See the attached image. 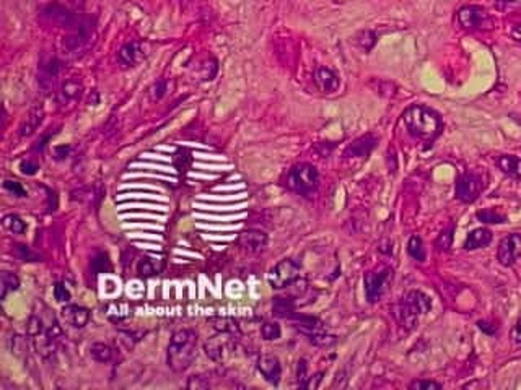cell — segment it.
Masks as SVG:
<instances>
[{"instance_id": "33", "label": "cell", "mask_w": 521, "mask_h": 390, "mask_svg": "<svg viewBox=\"0 0 521 390\" xmlns=\"http://www.w3.org/2000/svg\"><path fill=\"white\" fill-rule=\"evenodd\" d=\"M91 270L95 271V274H105V271H110L111 270V262H110V257L103 253L96 254L93 259H91Z\"/></svg>"}, {"instance_id": "44", "label": "cell", "mask_w": 521, "mask_h": 390, "mask_svg": "<svg viewBox=\"0 0 521 390\" xmlns=\"http://www.w3.org/2000/svg\"><path fill=\"white\" fill-rule=\"evenodd\" d=\"M500 8H521V0H492Z\"/></svg>"}, {"instance_id": "3", "label": "cell", "mask_w": 521, "mask_h": 390, "mask_svg": "<svg viewBox=\"0 0 521 390\" xmlns=\"http://www.w3.org/2000/svg\"><path fill=\"white\" fill-rule=\"evenodd\" d=\"M197 355V333L183 328L173 333L166 351V363L175 372H185L191 368Z\"/></svg>"}, {"instance_id": "1", "label": "cell", "mask_w": 521, "mask_h": 390, "mask_svg": "<svg viewBox=\"0 0 521 390\" xmlns=\"http://www.w3.org/2000/svg\"><path fill=\"white\" fill-rule=\"evenodd\" d=\"M28 337L32 338L34 351L44 359L53 358L58 348V343L62 338L64 332L60 328L55 316L48 309V306L41 304V309L34 312L28 321Z\"/></svg>"}, {"instance_id": "7", "label": "cell", "mask_w": 521, "mask_h": 390, "mask_svg": "<svg viewBox=\"0 0 521 390\" xmlns=\"http://www.w3.org/2000/svg\"><path fill=\"white\" fill-rule=\"evenodd\" d=\"M290 319H292L294 325L297 327L298 330L301 333H303V335L308 337L310 340L315 343V345L328 347V345H331V343L334 342L333 337L326 335L324 324L319 319H316V317L294 314L292 317H290Z\"/></svg>"}, {"instance_id": "48", "label": "cell", "mask_w": 521, "mask_h": 390, "mask_svg": "<svg viewBox=\"0 0 521 390\" xmlns=\"http://www.w3.org/2000/svg\"><path fill=\"white\" fill-rule=\"evenodd\" d=\"M69 153H70V147L55 148V158H58V160H64V158H67Z\"/></svg>"}, {"instance_id": "39", "label": "cell", "mask_w": 521, "mask_h": 390, "mask_svg": "<svg viewBox=\"0 0 521 390\" xmlns=\"http://www.w3.org/2000/svg\"><path fill=\"white\" fill-rule=\"evenodd\" d=\"M209 386H211V384H209V379L201 376V374H199V376L189 377V381L186 384L187 389H194V390H204V389H209Z\"/></svg>"}, {"instance_id": "6", "label": "cell", "mask_w": 521, "mask_h": 390, "mask_svg": "<svg viewBox=\"0 0 521 390\" xmlns=\"http://www.w3.org/2000/svg\"><path fill=\"white\" fill-rule=\"evenodd\" d=\"M456 18L459 27L468 29V32H485V29L494 28V20L477 5H466V7L459 8Z\"/></svg>"}, {"instance_id": "11", "label": "cell", "mask_w": 521, "mask_h": 390, "mask_svg": "<svg viewBox=\"0 0 521 390\" xmlns=\"http://www.w3.org/2000/svg\"><path fill=\"white\" fill-rule=\"evenodd\" d=\"M521 257V234H508L500 241L497 259L503 267L513 265Z\"/></svg>"}, {"instance_id": "28", "label": "cell", "mask_w": 521, "mask_h": 390, "mask_svg": "<svg viewBox=\"0 0 521 390\" xmlns=\"http://www.w3.org/2000/svg\"><path fill=\"white\" fill-rule=\"evenodd\" d=\"M407 253H409L411 257L417 262H423L427 257L426 249H423V244H422V239L418 238V236H412V238L409 239V243H407Z\"/></svg>"}, {"instance_id": "19", "label": "cell", "mask_w": 521, "mask_h": 390, "mask_svg": "<svg viewBox=\"0 0 521 390\" xmlns=\"http://www.w3.org/2000/svg\"><path fill=\"white\" fill-rule=\"evenodd\" d=\"M225 333H222V337H213L209 338L204 345V350H206V355L212 359V361H222L227 355L228 351V338L223 337Z\"/></svg>"}, {"instance_id": "20", "label": "cell", "mask_w": 521, "mask_h": 390, "mask_svg": "<svg viewBox=\"0 0 521 390\" xmlns=\"http://www.w3.org/2000/svg\"><path fill=\"white\" fill-rule=\"evenodd\" d=\"M81 91H84V86H81L79 80H75V79L67 80L65 83H62V86H60V90H59L60 105L62 106L74 105L75 101L80 100Z\"/></svg>"}, {"instance_id": "15", "label": "cell", "mask_w": 521, "mask_h": 390, "mask_svg": "<svg viewBox=\"0 0 521 390\" xmlns=\"http://www.w3.org/2000/svg\"><path fill=\"white\" fill-rule=\"evenodd\" d=\"M142 58H144V44L139 43V41L126 43L117 53V62H119L122 69L134 67Z\"/></svg>"}, {"instance_id": "4", "label": "cell", "mask_w": 521, "mask_h": 390, "mask_svg": "<svg viewBox=\"0 0 521 390\" xmlns=\"http://www.w3.org/2000/svg\"><path fill=\"white\" fill-rule=\"evenodd\" d=\"M432 307V301L426 292L422 291H409L402 297V301L397 306V321L406 330H412L416 328L418 317L427 314Z\"/></svg>"}, {"instance_id": "31", "label": "cell", "mask_w": 521, "mask_h": 390, "mask_svg": "<svg viewBox=\"0 0 521 390\" xmlns=\"http://www.w3.org/2000/svg\"><path fill=\"white\" fill-rule=\"evenodd\" d=\"M212 324H213V328L220 333L233 335V333L238 332L237 322H235L233 319H228V317H217V319H212Z\"/></svg>"}, {"instance_id": "42", "label": "cell", "mask_w": 521, "mask_h": 390, "mask_svg": "<svg viewBox=\"0 0 521 390\" xmlns=\"http://www.w3.org/2000/svg\"><path fill=\"white\" fill-rule=\"evenodd\" d=\"M54 297L59 302H69L70 301V292H69L67 288H65V285L60 283V281H58V283L54 285Z\"/></svg>"}, {"instance_id": "17", "label": "cell", "mask_w": 521, "mask_h": 390, "mask_svg": "<svg viewBox=\"0 0 521 390\" xmlns=\"http://www.w3.org/2000/svg\"><path fill=\"white\" fill-rule=\"evenodd\" d=\"M378 138L373 133H365L359 138H355L349 147L345 148V156L347 158H364L369 156L373 148L376 147Z\"/></svg>"}, {"instance_id": "47", "label": "cell", "mask_w": 521, "mask_h": 390, "mask_svg": "<svg viewBox=\"0 0 521 390\" xmlns=\"http://www.w3.org/2000/svg\"><path fill=\"white\" fill-rule=\"evenodd\" d=\"M323 376H324V372H318V374H315L313 377H310L308 389H316V387H318L319 382L323 381Z\"/></svg>"}, {"instance_id": "30", "label": "cell", "mask_w": 521, "mask_h": 390, "mask_svg": "<svg viewBox=\"0 0 521 390\" xmlns=\"http://www.w3.org/2000/svg\"><path fill=\"white\" fill-rule=\"evenodd\" d=\"M477 220L482 223H489V224H497V223H505L507 222V217L502 213H499L497 210L492 208H485L477 212Z\"/></svg>"}, {"instance_id": "2", "label": "cell", "mask_w": 521, "mask_h": 390, "mask_svg": "<svg viewBox=\"0 0 521 390\" xmlns=\"http://www.w3.org/2000/svg\"><path fill=\"white\" fill-rule=\"evenodd\" d=\"M402 119H404L407 130L423 142L435 140L440 135L443 127L442 116L437 111H433L432 107L422 105L407 107Z\"/></svg>"}, {"instance_id": "23", "label": "cell", "mask_w": 521, "mask_h": 390, "mask_svg": "<svg viewBox=\"0 0 521 390\" xmlns=\"http://www.w3.org/2000/svg\"><path fill=\"white\" fill-rule=\"evenodd\" d=\"M43 109H39V107H37V109H33L32 112H29L27 121L23 122V126L20 127V135L22 137H28L32 135V133L38 129L41 121H43Z\"/></svg>"}, {"instance_id": "5", "label": "cell", "mask_w": 521, "mask_h": 390, "mask_svg": "<svg viewBox=\"0 0 521 390\" xmlns=\"http://www.w3.org/2000/svg\"><path fill=\"white\" fill-rule=\"evenodd\" d=\"M285 186L300 195L313 194L319 186L318 169L308 163L295 164L285 177Z\"/></svg>"}, {"instance_id": "43", "label": "cell", "mask_w": 521, "mask_h": 390, "mask_svg": "<svg viewBox=\"0 0 521 390\" xmlns=\"http://www.w3.org/2000/svg\"><path fill=\"white\" fill-rule=\"evenodd\" d=\"M165 91H166V83H165V81H163V80H158L157 83H153V86L150 88V96H152V100H153V101L160 100V98H161L163 95H165Z\"/></svg>"}, {"instance_id": "9", "label": "cell", "mask_w": 521, "mask_h": 390, "mask_svg": "<svg viewBox=\"0 0 521 390\" xmlns=\"http://www.w3.org/2000/svg\"><path fill=\"white\" fill-rule=\"evenodd\" d=\"M393 280V270L390 267H383V269L376 271H369L365 274L364 285H365V295L367 300L370 302H376L381 300V296L385 295L390 288Z\"/></svg>"}, {"instance_id": "32", "label": "cell", "mask_w": 521, "mask_h": 390, "mask_svg": "<svg viewBox=\"0 0 521 390\" xmlns=\"http://www.w3.org/2000/svg\"><path fill=\"white\" fill-rule=\"evenodd\" d=\"M13 254L22 262H38L41 260L39 255L37 253H33L28 246L25 244H15L13 246Z\"/></svg>"}, {"instance_id": "22", "label": "cell", "mask_w": 521, "mask_h": 390, "mask_svg": "<svg viewBox=\"0 0 521 390\" xmlns=\"http://www.w3.org/2000/svg\"><path fill=\"white\" fill-rule=\"evenodd\" d=\"M497 166L503 174L510 177L521 179V158L515 155H502L499 156Z\"/></svg>"}, {"instance_id": "24", "label": "cell", "mask_w": 521, "mask_h": 390, "mask_svg": "<svg viewBox=\"0 0 521 390\" xmlns=\"http://www.w3.org/2000/svg\"><path fill=\"white\" fill-rule=\"evenodd\" d=\"M90 356L95 359L96 363H110L112 356H114V351L110 345L106 343H93L90 347Z\"/></svg>"}, {"instance_id": "21", "label": "cell", "mask_w": 521, "mask_h": 390, "mask_svg": "<svg viewBox=\"0 0 521 390\" xmlns=\"http://www.w3.org/2000/svg\"><path fill=\"white\" fill-rule=\"evenodd\" d=\"M492 243V233L487 228H477L471 231L468 234L466 241H464V249L466 250H474V249H481L485 248Z\"/></svg>"}, {"instance_id": "34", "label": "cell", "mask_w": 521, "mask_h": 390, "mask_svg": "<svg viewBox=\"0 0 521 390\" xmlns=\"http://www.w3.org/2000/svg\"><path fill=\"white\" fill-rule=\"evenodd\" d=\"M260 335H263L264 340H277L282 335V330H280V325L277 322H265V324L260 327Z\"/></svg>"}, {"instance_id": "41", "label": "cell", "mask_w": 521, "mask_h": 390, "mask_svg": "<svg viewBox=\"0 0 521 390\" xmlns=\"http://www.w3.org/2000/svg\"><path fill=\"white\" fill-rule=\"evenodd\" d=\"M409 387L411 389H416V390H440L442 389V384L433 382V381H423V379H418V381H414Z\"/></svg>"}, {"instance_id": "25", "label": "cell", "mask_w": 521, "mask_h": 390, "mask_svg": "<svg viewBox=\"0 0 521 390\" xmlns=\"http://www.w3.org/2000/svg\"><path fill=\"white\" fill-rule=\"evenodd\" d=\"M8 348H10V353H12V355H15L17 358L25 359L28 356V343L22 335H18V333H13V335H10Z\"/></svg>"}, {"instance_id": "49", "label": "cell", "mask_w": 521, "mask_h": 390, "mask_svg": "<svg viewBox=\"0 0 521 390\" xmlns=\"http://www.w3.org/2000/svg\"><path fill=\"white\" fill-rule=\"evenodd\" d=\"M510 34H512V38L517 41V43H521V23L515 25V27L512 28V32H510Z\"/></svg>"}, {"instance_id": "37", "label": "cell", "mask_w": 521, "mask_h": 390, "mask_svg": "<svg viewBox=\"0 0 521 390\" xmlns=\"http://www.w3.org/2000/svg\"><path fill=\"white\" fill-rule=\"evenodd\" d=\"M453 244V228H448L443 231V233L438 236V239L435 241V246L437 249L440 250H448L449 248H451Z\"/></svg>"}, {"instance_id": "36", "label": "cell", "mask_w": 521, "mask_h": 390, "mask_svg": "<svg viewBox=\"0 0 521 390\" xmlns=\"http://www.w3.org/2000/svg\"><path fill=\"white\" fill-rule=\"evenodd\" d=\"M376 43V34L370 32V29H365V32H362L359 34V39H357V44L360 46L362 49L365 51H370L373 46H375Z\"/></svg>"}, {"instance_id": "10", "label": "cell", "mask_w": 521, "mask_h": 390, "mask_svg": "<svg viewBox=\"0 0 521 390\" xmlns=\"http://www.w3.org/2000/svg\"><path fill=\"white\" fill-rule=\"evenodd\" d=\"M482 189L484 184L477 174L473 173L463 174V176L458 179L456 184V197L464 203H471L481 195Z\"/></svg>"}, {"instance_id": "14", "label": "cell", "mask_w": 521, "mask_h": 390, "mask_svg": "<svg viewBox=\"0 0 521 390\" xmlns=\"http://www.w3.org/2000/svg\"><path fill=\"white\" fill-rule=\"evenodd\" d=\"M60 69H62V64L58 58H49L41 62L39 65V72H38V83L43 90H49L53 88L54 81L58 80V76L60 74Z\"/></svg>"}, {"instance_id": "45", "label": "cell", "mask_w": 521, "mask_h": 390, "mask_svg": "<svg viewBox=\"0 0 521 390\" xmlns=\"http://www.w3.org/2000/svg\"><path fill=\"white\" fill-rule=\"evenodd\" d=\"M20 169H22L23 174H28V176H33V174L38 171V164L33 163V161H23L22 166H20Z\"/></svg>"}, {"instance_id": "29", "label": "cell", "mask_w": 521, "mask_h": 390, "mask_svg": "<svg viewBox=\"0 0 521 390\" xmlns=\"http://www.w3.org/2000/svg\"><path fill=\"white\" fill-rule=\"evenodd\" d=\"M20 288V280L18 276L15 274H10V271H4L2 274V295L0 297L5 300L8 296V292H13Z\"/></svg>"}, {"instance_id": "16", "label": "cell", "mask_w": 521, "mask_h": 390, "mask_svg": "<svg viewBox=\"0 0 521 390\" xmlns=\"http://www.w3.org/2000/svg\"><path fill=\"white\" fill-rule=\"evenodd\" d=\"M258 371L263 374V377L269 384L277 386L282 376V366L280 361L274 355H263L258 359Z\"/></svg>"}, {"instance_id": "40", "label": "cell", "mask_w": 521, "mask_h": 390, "mask_svg": "<svg viewBox=\"0 0 521 390\" xmlns=\"http://www.w3.org/2000/svg\"><path fill=\"white\" fill-rule=\"evenodd\" d=\"M4 187L7 189L10 194L17 195V197H27V191H25V187L17 181H10V179H7V181L4 182Z\"/></svg>"}, {"instance_id": "18", "label": "cell", "mask_w": 521, "mask_h": 390, "mask_svg": "<svg viewBox=\"0 0 521 390\" xmlns=\"http://www.w3.org/2000/svg\"><path fill=\"white\" fill-rule=\"evenodd\" d=\"M62 319L72 328H84L90 321V311L84 306L67 304L62 307Z\"/></svg>"}, {"instance_id": "46", "label": "cell", "mask_w": 521, "mask_h": 390, "mask_svg": "<svg viewBox=\"0 0 521 390\" xmlns=\"http://www.w3.org/2000/svg\"><path fill=\"white\" fill-rule=\"evenodd\" d=\"M510 337H512L513 342H517V343H520V345H521V319L512 328V332H510Z\"/></svg>"}, {"instance_id": "35", "label": "cell", "mask_w": 521, "mask_h": 390, "mask_svg": "<svg viewBox=\"0 0 521 390\" xmlns=\"http://www.w3.org/2000/svg\"><path fill=\"white\" fill-rule=\"evenodd\" d=\"M308 364H306L305 359H300L298 366H297V382L300 389H308Z\"/></svg>"}, {"instance_id": "12", "label": "cell", "mask_w": 521, "mask_h": 390, "mask_svg": "<svg viewBox=\"0 0 521 390\" xmlns=\"http://www.w3.org/2000/svg\"><path fill=\"white\" fill-rule=\"evenodd\" d=\"M268 234L258 229H248L243 231L238 238L239 248H243L249 254H259L263 253L268 246Z\"/></svg>"}, {"instance_id": "27", "label": "cell", "mask_w": 521, "mask_h": 390, "mask_svg": "<svg viewBox=\"0 0 521 390\" xmlns=\"http://www.w3.org/2000/svg\"><path fill=\"white\" fill-rule=\"evenodd\" d=\"M295 304L289 297H275L274 301V314L279 317H292L295 314Z\"/></svg>"}, {"instance_id": "13", "label": "cell", "mask_w": 521, "mask_h": 390, "mask_svg": "<svg viewBox=\"0 0 521 390\" xmlns=\"http://www.w3.org/2000/svg\"><path fill=\"white\" fill-rule=\"evenodd\" d=\"M313 81L321 93H334V91L339 90L341 86V79L339 75L333 72L328 67H318L313 74Z\"/></svg>"}, {"instance_id": "8", "label": "cell", "mask_w": 521, "mask_h": 390, "mask_svg": "<svg viewBox=\"0 0 521 390\" xmlns=\"http://www.w3.org/2000/svg\"><path fill=\"white\" fill-rule=\"evenodd\" d=\"M300 276V265L292 259L280 260L272 270L269 271L268 281L274 290H284L294 285Z\"/></svg>"}, {"instance_id": "38", "label": "cell", "mask_w": 521, "mask_h": 390, "mask_svg": "<svg viewBox=\"0 0 521 390\" xmlns=\"http://www.w3.org/2000/svg\"><path fill=\"white\" fill-rule=\"evenodd\" d=\"M137 274L140 276H155L157 269L149 259H140L139 264H137Z\"/></svg>"}, {"instance_id": "26", "label": "cell", "mask_w": 521, "mask_h": 390, "mask_svg": "<svg viewBox=\"0 0 521 390\" xmlns=\"http://www.w3.org/2000/svg\"><path fill=\"white\" fill-rule=\"evenodd\" d=\"M2 227L13 234H23L27 231V223L18 215L8 213L2 218Z\"/></svg>"}]
</instances>
